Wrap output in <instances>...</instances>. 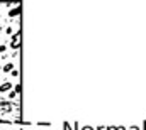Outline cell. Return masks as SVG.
Wrapping results in <instances>:
<instances>
[{"instance_id":"6da1fadb","label":"cell","mask_w":146,"mask_h":130,"mask_svg":"<svg viewBox=\"0 0 146 130\" xmlns=\"http://www.w3.org/2000/svg\"><path fill=\"white\" fill-rule=\"evenodd\" d=\"M12 39H10V49H19V46H21V34H12L10 35Z\"/></svg>"},{"instance_id":"7a4b0ae2","label":"cell","mask_w":146,"mask_h":130,"mask_svg":"<svg viewBox=\"0 0 146 130\" xmlns=\"http://www.w3.org/2000/svg\"><path fill=\"white\" fill-rule=\"evenodd\" d=\"M12 88H14V85H12V83H9V81H5V83H2V85H0V93H9Z\"/></svg>"},{"instance_id":"3957f363","label":"cell","mask_w":146,"mask_h":130,"mask_svg":"<svg viewBox=\"0 0 146 130\" xmlns=\"http://www.w3.org/2000/svg\"><path fill=\"white\" fill-rule=\"evenodd\" d=\"M19 14H21V5H19V3L15 5V9H10V10H9V17H15V15H19Z\"/></svg>"},{"instance_id":"277c9868","label":"cell","mask_w":146,"mask_h":130,"mask_svg":"<svg viewBox=\"0 0 146 130\" xmlns=\"http://www.w3.org/2000/svg\"><path fill=\"white\" fill-rule=\"evenodd\" d=\"M2 69H3V73H10L12 69H15V64H14V63H5Z\"/></svg>"},{"instance_id":"5b68a950","label":"cell","mask_w":146,"mask_h":130,"mask_svg":"<svg viewBox=\"0 0 146 130\" xmlns=\"http://www.w3.org/2000/svg\"><path fill=\"white\" fill-rule=\"evenodd\" d=\"M7 53V44H0V54H5Z\"/></svg>"},{"instance_id":"8992f818","label":"cell","mask_w":146,"mask_h":130,"mask_svg":"<svg viewBox=\"0 0 146 130\" xmlns=\"http://www.w3.org/2000/svg\"><path fill=\"white\" fill-rule=\"evenodd\" d=\"M15 97H17V93H15L14 90H12V91H9V98H10V100H14Z\"/></svg>"},{"instance_id":"52a82bcc","label":"cell","mask_w":146,"mask_h":130,"mask_svg":"<svg viewBox=\"0 0 146 130\" xmlns=\"http://www.w3.org/2000/svg\"><path fill=\"white\" fill-rule=\"evenodd\" d=\"M5 34H7V35H12V34H14V29H12V27H7V29H5Z\"/></svg>"},{"instance_id":"ba28073f","label":"cell","mask_w":146,"mask_h":130,"mask_svg":"<svg viewBox=\"0 0 146 130\" xmlns=\"http://www.w3.org/2000/svg\"><path fill=\"white\" fill-rule=\"evenodd\" d=\"M10 76H14V78L19 76V71H17V69H12V71H10Z\"/></svg>"},{"instance_id":"9c48e42d","label":"cell","mask_w":146,"mask_h":130,"mask_svg":"<svg viewBox=\"0 0 146 130\" xmlns=\"http://www.w3.org/2000/svg\"><path fill=\"white\" fill-rule=\"evenodd\" d=\"M80 130H95V129H94V127H90V125H83Z\"/></svg>"},{"instance_id":"30bf717a","label":"cell","mask_w":146,"mask_h":130,"mask_svg":"<svg viewBox=\"0 0 146 130\" xmlns=\"http://www.w3.org/2000/svg\"><path fill=\"white\" fill-rule=\"evenodd\" d=\"M63 130H70V123L68 122H63Z\"/></svg>"},{"instance_id":"8fae6325","label":"cell","mask_w":146,"mask_h":130,"mask_svg":"<svg viewBox=\"0 0 146 130\" xmlns=\"http://www.w3.org/2000/svg\"><path fill=\"white\" fill-rule=\"evenodd\" d=\"M14 91H15V93H17V95H19V93H21V85H19V83H17V85H15V90H14Z\"/></svg>"},{"instance_id":"7c38bea8","label":"cell","mask_w":146,"mask_h":130,"mask_svg":"<svg viewBox=\"0 0 146 130\" xmlns=\"http://www.w3.org/2000/svg\"><path fill=\"white\" fill-rule=\"evenodd\" d=\"M72 130H80V129H78V123H76V122H75V123H73V127H72Z\"/></svg>"},{"instance_id":"4fadbf2b","label":"cell","mask_w":146,"mask_h":130,"mask_svg":"<svg viewBox=\"0 0 146 130\" xmlns=\"http://www.w3.org/2000/svg\"><path fill=\"white\" fill-rule=\"evenodd\" d=\"M104 130H115V127H107V129H104Z\"/></svg>"},{"instance_id":"5bb4252c","label":"cell","mask_w":146,"mask_h":130,"mask_svg":"<svg viewBox=\"0 0 146 130\" xmlns=\"http://www.w3.org/2000/svg\"><path fill=\"white\" fill-rule=\"evenodd\" d=\"M115 130H126L124 127H115Z\"/></svg>"},{"instance_id":"9a60e30c","label":"cell","mask_w":146,"mask_h":130,"mask_svg":"<svg viewBox=\"0 0 146 130\" xmlns=\"http://www.w3.org/2000/svg\"><path fill=\"white\" fill-rule=\"evenodd\" d=\"M129 130H139V129H138V127H131Z\"/></svg>"},{"instance_id":"2e32d148","label":"cell","mask_w":146,"mask_h":130,"mask_svg":"<svg viewBox=\"0 0 146 130\" xmlns=\"http://www.w3.org/2000/svg\"><path fill=\"white\" fill-rule=\"evenodd\" d=\"M97 130H104V127H99V129H97Z\"/></svg>"},{"instance_id":"e0dca14e","label":"cell","mask_w":146,"mask_h":130,"mask_svg":"<svg viewBox=\"0 0 146 130\" xmlns=\"http://www.w3.org/2000/svg\"><path fill=\"white\" fill-rule=\"evenodd\" d=\"M0 7H2V3H0Z\"/></svg>"}]
</instances>
